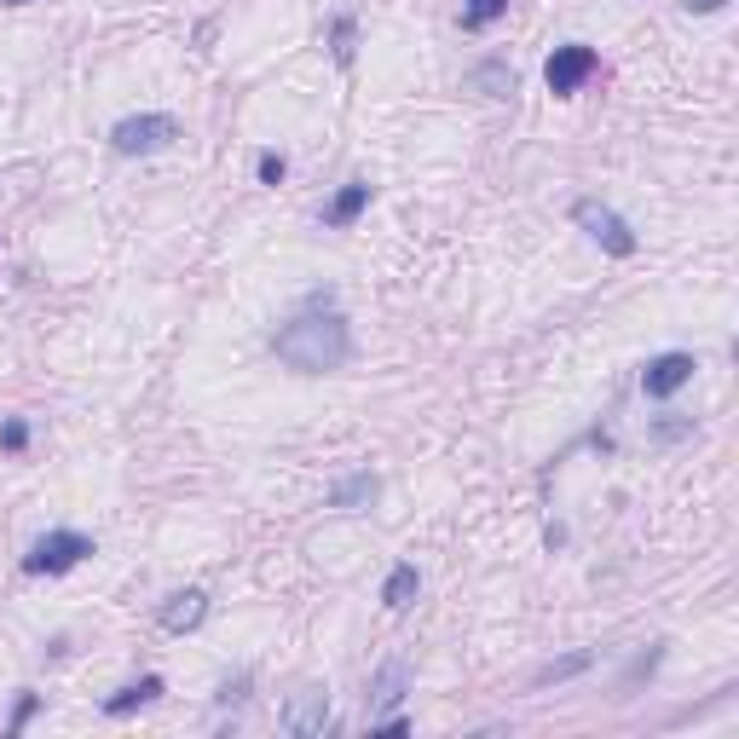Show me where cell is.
<instances>
[{
  "instance_id": "cell-1",
  "label": "cell",
  "mask_w": 739,
  "mask_h": 739,
  "mask_svg": "<svg viewBox=\"0 0 739 739\" xmlns=\"http://www.w3.org/2000/svg\"><path fill=\"white\" fill-rule=\"evenodd\" d=\"M272 352L300 376H329V370H341L352 359V329H347V318L336 307H329V295H313L307 313L289 318L272 336Z\"/></svg>"
},
{
  "instance_id": "cell-2",
  "label": "cell",
  "mask_w": 739,
  "mask_h": 739,
  "mask_svg": "<svg viewBox=\"0 0 739 739\" xmlns=\"http://www.w3.org/2000/svg\"><path fill=\"white\" fill-rule=\"evenodd\" d=\"M173 139H180V122L162 116V110L122 116V122L110 127V150H116V157H157V150H168Z\"/></svg>"
},
{
  "instance_id": "cell-3",
  "label": "cell",
  "mask_w": 739,
  "mask_h": 739,
  "mask_svg": "<svg viewBox=\"0 0 739 739\" xmlns=\"http://www.w3.org/2000/svg\"><path fill=\"white\" fill-rule=\"evenodd\" d=\"M572 220H578V232H590L606 254H619V261H624V254H635L630 220H624L619 209H606L601 197H578V202H572Z\"/></svg>"
},
{
  "instance_id": "cell-4",
  "label": "cell",
  "mask_w": 739,
  "mask_h": 739,
  "mask_svg": "<svg viewBox=\"0 0 739 739\" xmlns=\"http://www.w3.org/2000/svg\"><path fill=\"white\" fill-rule=\"evenodd\" d=\"M93 555V538L87 531H46V538L23 555V572L30 578H59L70 567H82V560Z\"/></svg>"
},
{
  "instance_id": "cell-5",
  "label": "cell",
  "mask_w": 739,
  "mask_h": 739,
  "mask_svg": "<svg viewBox=\"0 0 739 739\" xmlns=\"http://www.w3.org/2000/svg\"><path fill=\"white\" fill-rule=\"evenodd\" d=\"M601 70V53L595 46H583V41H572V46H555L549 53V64H543V82H549V93L555 98H572L590 75Z\"/></svg>"
},
{
  "instance_id": "cell-6",
  "label": "cell",
  "mask_w": 739,
  "mask_h": 739,
  "mask_svg": "<svg viewBox=\"0 0 739 739\" xmlns=\"http://www.w3.org/2000/svg\"><path fill=\"white\" fill-rule=\"evenodd\" d=\"M694 370H699L694 352H658V359H647V370H642V393L647 399H671L676 388L694 381Z\"/></svg>"
},
{
  "instance_id": "cell-7",
  "label": "cell",
  "mask_w": 739,
  "mask_h": 739,
  "mask_svg": "<svg viewBox=\"0 0 739 739\" xmlns=\"http://www.w3.org/2000/svg\"><path fill=\"white\" fill-rule=\"evenodd\" d=\"M284 728H289V733H300V739L324 733V728H329V687H318V682L300 687V694L284 705Z\"/></svg>"
},
{
  "instance_id": "cell-8",
  "label": "cell",
  "mask_w": 739,
  "mask_h": 739,
  "mask_svg": "<svg viewBox=\"0 0 739 739\" xmlns=\"http://www.w3.org/2000/svg\"><path fill=\"white\" fill-rule=\"evenodd\" d=\"M404 687H411V665L404 658H388L376 676H370V694H365V717L376 722V717H388V710L404 699Z\"/></svg>"
},
{
  "instance_id": "cell-9",
  "label": "cell",
  "mask_w": 739,
  "mask_h": 739,
  "mask_svg": "<svg viewBox=\"0 0 739 739\" xmlns=\"http://www.w3.org/2000/svg\"><path fill=\"white\" fill-rule=\"evenodd\" d=\"M162 630L168 635H191L202 619H209V595H202V590H173L168 601H162Z\"/></svg>"
},
{
  "instance_id": "cell-10",
  "label": "cell",
  "mask_w": 739,
  "mask_h": 739,
  "mask_svg": "<svg viewBox=\"0 0 739 739\" xmlns=\"http://www.w3.org/2000/svg\"><path fill=\"white\" fill-rule=\"evenodd\" d=\"M370 180H352V186H341L336 191V202H329V209H324V225H336V232H341V225H352V220H359L365 209H370Z\"/></svg>"
},
{
  "instance_id": "cell-11",
  "label": "cell",
  "mask_w": 739,
  "mask_h": 739,
  "mask_svg": "<svg viewBox=\"0 0 739 739\" xmlns=\"http://www.w3.org/2000/svg\"><path fill=\"white\" fill-rule=\"evenodd\" d=\"M416 590H422V572L411 567V560H399V567L388 572V583H381V606H388V613H404V606L416 601Z\"/></svg>"
},
{
  "instance_id": "cell-12",
  "label": "cell",
  "mask_w": 739,
  "mask_h": 739,
  "mask_svg": "<svg viewBox=\"0 0 739 739\" xmlns=\"http://www.w3.org/2000/svg\"><path fill=\"white\" fill-rule=\"evenodd\" d=\"M468 87L486 93V98H515V70H508L503 59H486V64L468 70Z\"/></svg>"
},
{
  "instance_id": "cell-13",
  "label": "cell",
  "mask_w": 739,
  "mask_h": 739,
  "mask_svg": "<svg viewBox=\"0 0 739 739\" xmlns=\"http://www.w3.org/2000/svg\"><path fill=\"white\" fill-rule=\"evenodd\" d=\"M157 694H162V676H139V682H127L122 694H110V699H105V717H127V710L150 705Z\"/></svg>"
},
{
  "instance_id": "cell-14",
  "label": "cell",
  "mask_w": 739,
  "mask_h": 739,
  "mask_svg": "<svg viewBox=\"0 0 739 739\" xmlns=\"http://www.w3.org/2000/svg\"><path fill=\"white\" fill-rule=\"evenodd\" d=\"M376 492H381V479H376V474H352V479H341V486L329 492V508H365Z\"/></svg>"
},
{
  "instance_id": "cell-15",
  "label": "cell",
  "mask_w": 739,
  "mask_h": 739,
  "mask_svg": "<svg viewBox=\"0 0 739 739\" xmlns=\"http://www.w3.org/2000/svg\"><path fill=\"white\" fill-rule=\"evenodd\" d=\"M329 53H336V64H341V70L352 64V53H359V23H352L347 12H341L336 23H329Z\"/></svg>"
},
{
  "instance_id": "cell-16",
  "label": "cell",
  "mask_w": 739,
  "mask_h": 739,
  "mask_svg": "<svg viewBox=\"0 0 739 739\" xmlns=\"http://www.w3.org/2000/svg\"><path fill=\"white\" fill-rule=\"evenodd\" d=\"M590 665H595V653H567V658H555V665H543V671H538V687H549V682H567V676L590 671Z\"/></svg>"
},
{
  "instance_id": "cell-17",
  "label": "cell",
  "mask_w": 739,
  "mask_h": 739,
  "mask_svg": "<svg viewBox=\"0 0 739 739\" xmlns=\"http://www.w3.org/2000/svg\"><path fill=\"white\" fill-rule=\"evenodd\" d=\"M503 12H508V0H468V7H463V30H492Z\"/></svg>"
},
{
  "instance_id": "cell-18",
  "label": "cell",
  "mask_w": 739,
  "mask_h": 739,
  "mask_svg": "<svg viewBox=\"0 0 739 739\" xmlns=\"http://www.w3.org/2000/svg\"><path fill=\"white\" fill-rule=\"evenodd\" d=\"M41 710V694H30V687H18V705H12V722H7V733H23L30 728V717Z\"/></svg>"
},
{
  "instance_id": "cell-19",
  "label": "cell",
  "mask_w": 739,
  "mask_h": 739,
  "mask_svg": "<svg viewBox=\"0 0 739 739\" xmlns=\"http://www.w3.org/2000/svg\"><path fill=\"white\" fill-rule=\"evenodd\" d=\"M687 433H694V416H658V422H653V440H658V445L687 440Z\"/></svg>"
},
{
  "instance_id": "cell-20",
  "label": "cell",
  "mask_w": 739,
  "mask_h": 739,
  "mask_svg": "<svg viewBox=\"0 0 739 739\" xmlns=\"http://www.w3.org/2000/svg\"><path fill=\"white\" fill-rule=\"evenodd\" d=\"M23 445H30V422L12 416L7 427H0V451H23Z\"/></svg>"
},
{
  "instance_id": "cell-21",
  "label": "cell",
  "mask_w": 739,
  "mask_h": 739,
  "mask_svg": "<svg viewBox=\"0 0 739 739\" xmlns=\"http://www.w3.org/2000/svg\"><path fill=\"white\" fill-rule=\"evenodd\" d=\"M284 173H289V162L277 157V150H266V157H261V186H277Z\"/></svg>"
},
{
  "instance_id": "cell-22",
  "label": "cell",
  "mask_w": 739,
  "mask_h": 739,
  "mask_svg": "<svg viewBox=\"0 0 739 739\" xmlns=\"http://www.w3.org/2000/svg\"><path fill=\"white\" fill-rule=\"evenodd\" d=\"M243 694H249V676H237V682H225V687H220V694H214V699H220V705H243Z\"/></svg>"
},
{
  "instance_id": "cell-23",
  "label": "cell",
  "mask_w": 739,
  "mask_h": 739,
  "mask_svg": "<svg viewBox=\"0 0 739 739\" xmlns=\"http://www.w3.org/2000/svg\"><path fill=\"white\" fill-rule=\"evenodd\" d=\"M682 7H687V12H699V18H710V12H722L728 0H682Z\"/></svg>"
},
{
  "instance_id": "cell-24",
  "label": "cell",
  "mask_w": 739,
  "mask_h": 739,
  "mask_svg": "<svg viewBox=\"0 0 739 739\" xmlns=\"http://www.w3.org/2000/svg\"><path fill=\"white\" fill-rule=\"evenodd\" d=\"M7 7H30V0H7Z\"/></svg>"
}]
</instances>
